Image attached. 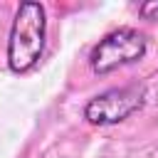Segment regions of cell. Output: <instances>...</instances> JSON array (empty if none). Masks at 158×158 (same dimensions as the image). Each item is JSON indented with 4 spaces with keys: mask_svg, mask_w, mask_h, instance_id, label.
Here are the masks:
<instances>
[{
    "mask_svg": "<svg viewBox=\"0 0 158 158\" xmlns=\"http://www.w3.org/2000/svg\"><path fill=\"white\" fill-rule=\"evenodd\" d=\"M47 42V10L37 0H22L15 10L10 32H7V69L12 74H30L42 54Z\"/></svg>",
    "mask_w": 158,
    "mask_h": 158,
    "instance_id": "cell-1",
    "label": "cell"
},
{
    "mask_svg": "<svg viewBox=\"0 0 158 158\" xmlns=\"http://www.w3.org/2000/svg\"><path fill=\"white\" fill-rule=\"evenodd\" d=\"M148 52V37L136 27H116L106 32L89 52V67L94 74H111L121 67L136 64Z\"/></svg>",
    "mask_w": 158,
    "mask_h": 158,
    "instance_id": "cell-2",
    "label": "cell"
},
{
    "mask_svg": "<svg viewBox=\"0 0 158 158\" xmlns=\"http://www.w3.org/2000/svg\"><path fill=\"white\" fill-rule=\"evenodd\" d=\"M148 99V91L143 84H126V86H111L96 96H91L84 104L81 116L91 126H116L143 109Z\"/></svg>",
    "mask_w": 158,
    "mask_h": 158,
    "instance_id": "cell-3",
    "label": "cell"
},
{
    "mask_svg": "<svg viewBox=\"0 0 158 158\" xmlns=\"http://www.w3.org/2000/svg\"><path fill=\"white\" fill-rule=\"evenodd\" d=\"M138 15H141L143 20H158V0L141 2V5H138Z\"/></svg>",
    "mask_w": 158,
    "mask_h": 158,
    "instance_id": "cell-4",
    "label": "cell"
}]
</instances>
